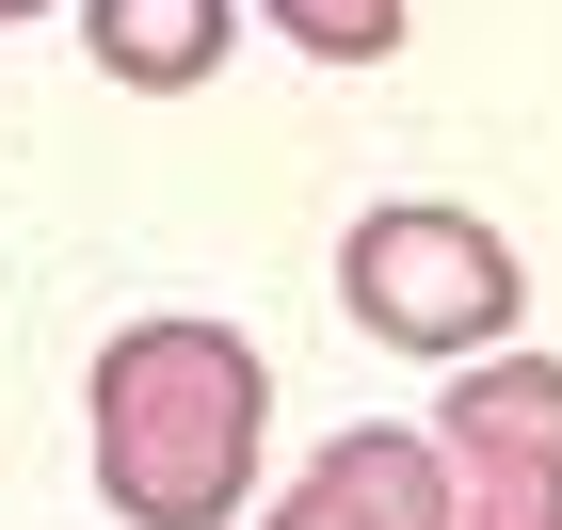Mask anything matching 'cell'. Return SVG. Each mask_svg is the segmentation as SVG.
Returning <instances> with one entry per match:
<instances>
[{
	"instance_id": "6da1fadb",
	"label": "cell",
	"mask_w": 562,
	"mask_h": 530,
	"mask_svg": "<svg viewBox=\"0 0 562 530\" xmlns=\"http://www.w3.org/2000/svg\"><path fill=\"white\" fill-rule=\"evenodd\" d=\"M258 418H273L258 338H225V322H130L97 353V498L130 530H225L258 498Z\"/></svg>"
},
{
	"instance_id": "7a4b0ae2",
	"label": "cell",
	"mask_w": 562,
	"mask_h": 530,
	"mask_svg": "<svg viewBox=\"0 0 562 530\" xmlns=\"http://www.w3.org/2000/svg\"><path fill=\"white\" fill-rule=\"evenodd\" d=\"M338 306L386 353H498L515 306H530V273H515V241L482 210H370L338 241Z\"/></svg>"
},
{
	"instance_id": "3957f363",
	"label": "cell",
	"mask_w": 562,
	"mask_h": 530,
	"mask_svg": "<svg viewBox=\"0 0 562 530\" xmlns=\"http://www.w3.org/2000/svg\"><path fill=\"white\" fill-rule=\"evenodd\" d=\"M258 530H450V466H434L418 435H386V418H370V435H338Z\"/></svg>"
},
{
	"instance_id": "277c9868",
	"label": "cell",
	"mask_w": 562,
	"mask_h": 530,
	"mask_svg": "<svg viewBox=\"0 0 562 530\" xmlns=\"http://www.w3.org/2000/svg\"><path fill=\"white\" fill-rule=\"evenodd\" d=\"M81 33H97V65H113L130 97H193L225 65V0H97Z\"/></svg>"
},
{
	"instance_id": "5b68a950",
	"label": "cell",
	"mask_w": 562,
	"mask_h": 530,
	"mask_svg": "<svg viewBox=\"0 0 562 530\" xmlns=\"http://www.w3.org/2000/svg\"><path fill=\"white\" fill-rule=\"evenodd\" d=\"M450 450H547V466H562V370H547V353H467Z\"/></svg>"
},
{
	"instance_id": "8992f818",
	"label": "cell",
	"mask_w": 562,
	"mask_h": 530,
	"mask_svg": "<svg viewBox=\"0 0 562 530\" xmlns=\"http://www.w3.org/2000/svg\"><path fill=\"white\" fill-rule=\"evenodd\" d=\"M434 466H450V530H562L547 450H434Z\"/></svg>"
},
{
	"instance_id": "52a82bcc",
	"label": "cell",
	"mask_w": 562,
	"mask_h": 530,
	"mask_svg": "<svg viewBox=\"0 0 562 530\" xmlns=\"http://www.w3.org/2000/svg\"><path fill=\"white\" fill-rule=\"evenodd\" d=\"M258 16L305 48V65H386L402 48V0H258Z\"/></svg>"
},
{
	"instance_id": "ba28073f",
	"label": "cell",
	"mask_w": 562,
	"mask_h": 530,
	"mask_svg": "<svg viewBox=\"0 0 562 530\" xmlns=\"http://www.w3.org/2000/svg\"><path fill=\"white\" fill-rule=\"evenodd\" d=\"M16 16H48V0H0V33H16Z\"/></svg>"
}]
</instances>
